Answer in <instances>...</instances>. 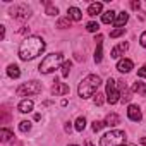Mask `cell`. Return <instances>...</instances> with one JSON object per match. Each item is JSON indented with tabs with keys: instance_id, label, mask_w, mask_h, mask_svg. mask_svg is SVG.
I'll return each instance as SVG.
<instances>
[{
	"instance_id": "obj_21",
	"label": "cell",
	"mask_w": 146,
	"mask_h": 146,
	"mask_svg": "<svg viewBox=\"0 0 146 146\" xmlns=\"http://www.w3.org/2000/svg\"><path fill=\"white\" fill-rule=\"evenodd\" d=\"M103 58V41L102 43H96V52H95V62L100 64Z\"/></svg>"
},
{
	"instance_id": "obj_31",
	"label": "cell",
	"mask_w": 146,
	"mask_h": 146,
	"mask_svg": "<svg viewBox=\"0 0 146 146\" xmlns=\"http://www.w3.org/2000/svg\"><path fill=\"white\" fill-rule=\"evenodd\" d=\"M103 96H107V95H102V93H96V96H95V105H103V102H105V98Z\"/></svg>"
},
{
	"instance_id": "obj_38",
	"label": "cell",
	"mask_w": 146,
	"mask_h": 146,
	"mask_svg": "<svg viewBox=\"0 0 146 146\" xmlns=\"http://www.w3.org/2000/svg\"><path fill=\"white\" fill-rule=\"evenodd\" d=\"M70 146H76V144H70Z\"/></svg>"
},
{
	"instance_id": "obj_20",
	"label": "cell",
	"mask_w": 146,
	"mask_h": 146,
	"mask_svg": "<svg viewBox=\"0 0 146 146\" xmlns=\"http://www.w3.org/2000/svg\"><path fill=\"white\" fill-rule=\"evenodd\" d=\"M132 90H134L139 96H146V86H144V83L136 81V83H134V86H132Z\"/></svg>"
},
{
	"instance_id": "obj_15",
	"label": "cell",
	"mask_w": 146,
	"mask_h": 146,
	"mask_svg": "<svg viewBox=\"0 0 146 146\" xmlns=\"http://www.w3.org/2000/svg\"><path fill=\"white\" fill-rule=\"evenodd\" d=\"M129 21V14L125 12V11H122V12H119L117 16H115V21H113V24L117 26V28H122L125 23Z\"/></svg>"
},
{
	"instance_id": "obj_19",
	"label": "cell",
	"mask_w": 146,
	"mask_h": 146,
	"mask_svg": "<svg viewBox=\"0 0 146 146\" xmlns=\"http://www.w3.org/2000/svg\"><path fill=\"white\" fill-rule=\"evenodd\" d=\"M113 21H115V12H113V11H107V12L102 14V23L110 24V23H113Z\"/></svg>"
},
{
	"instance_id": "obj_25",
	"label": "cell",
	"mask_w": 146,
	"mask_h": 146,
	"mask_svg": "<svg viewBox=\"0 0 146 146\" xmlns=\"http://www.w3.org/2000/svg\"><path fill=\"white\" fill-rule=\"evenodd\" d=\"M70 67H72V62H70V60L64 62V65H62V76H64V78H67V76H69V72H70Z\"/></svg>"
},
{
	"instance_id": "obj_16",
	"label": "cell",
	"mask_w": 146,
	"mask_h": 146,
	"mask_svg": "<svg viewBox=\"0 0 146 146\" xmlns=\"http://www.w3.org/2000/svg\"><path fill=\"white\" fill-rule=\"evenodd\" d=\"M7 76H9L11 79H17V78L21 76V70H19V67H17L16 64H11V65L7 67Z\"/></svg>"
},
{
	"instance_id": "obj_6",
	"label": "cell",
	"mask_w": 146,
	"mask_h": 146,
	"mask_svg": "<svg viewBox=\"0 0 146 146\" xmlns=\"http://www.w3.org/2000/svg\"><path fill=\"white\" fill-rule=\"evenodd\" d=\"M119 100H120V93H119V90H117V83L110 78V79L107 81V102H108L110 105H115Z\"/></svg>"
},
{
	"instance_id": "obj_29",
	"label": "cell",
	"mask_w": 146,
	"mask_h": 146,
	"mask_svg": "<svg viewBox=\"0 0 146 146\" xmlns=\"http://www.w3.org/2000/svg\"><path fill=\"white\" fill-rule=\"evenodd\" d=\"M124 33H125L124 28H117V29H113V31L110 33V38H119V36H122Z\"/></svg>"
},
{
	"instance_id": "obj_36",
	"label": "cell",
	"mask_w": 146,
	"mask_h": 146,
	"mask_svg": "<svg viewBox=\"0 0 146 146\" xmlns=\"http://www.w3.org/2000/svg\"><path fill=\"white\" fill-rule=\"evenodd\" d=\"M139 143H141L143 146H146V137H141V139H139Z\"/></svg>"
},
{
	"instance_id": "obj_32",
	"label": "cell",
	"mask_w": 146,
	"mask_h": 146,
	"mask_svg": "<svg viewBox=\"0 0 146 146\" xmlns=\"http://www.w3.org/2000/svg\"><path fill=\"white\" fill-rule=\"evenodd\" d=\"M139 43H141V46H143V48H146V31L139 36Z\"/></svg>"
},
{
	"instance_id": "obj_8",
	"label": "cell",
	"mask_w": 146,
	"mask_h": 146,
	"mask_svg": "<svg viewBox=\"0 0 146 146\" xmlns=\"http://www.w3.org/2000/svg\"><path fill=\"white\" fill-rule=\"evenodd\" d=\"M127 48H129V43H127V41H122V43H119L115 48H112L110 57H112V58H120V57L127 52Z\"/></svg>"
},
{
	"instance_id": "obj_13",
	"label": "cell",
	"mask_w": 146,
	"mask_h": 146,
	"mask_svg": "<svg viewBox=\"0 0 146 146\" xmlns=\"http://www.w3.org/2000/svg\"><path fill=\"white\" fill-rule=\"evenodd\" d=\"M33 107H35L33 100H23V102L17 105V110H19L21 113H29V112L33 110Z\"/></svg>"
},
{
	"instance_id": "obj_33",
	"label": "cell",
	"mask_w": 146,
	"mask_h": 146,
	"mask_svg": "<svg viewBox=\"0 0 146 146\" xmlns=\"http://www.w3.org/2000/svg\"><path fill=\"white\" fill-rule=\"evenodd\" d=\"M137 76H139V78H146V64L137 70Z\"/></svg>"
},
{
	"instance_id": "obj_30",
	"label": "cell",
	"mask_w": 146,
	"mask_h": 146,
	"mask_svg": "<svg viewBox=\"0 0 146 146\" xmlns=\"http://www.w3.org/2000/svg\"><path fill=\"white\" fill-rule=\"evenodd\" d=\"M46 14L48 16H55V14H58V11H57V7H53V5H50L46 2Z\"/></svg>"
},
{
	"instance_id": "obj_1",
	"label": "cell",
	"mask_w": 146,
	"mask_h": 146,
	"mask_svg": "<svg viewBox=\"0 0 146 146\" xmlns=\"http://www.w3.org/2000/svg\"><path fill=\"white\" fill-rule=\"evenodd\" d=\"M45 46L46 45L41 36H28L19 46V57L21 60H33L43 53Z\"/></svg>"
},
{
	"instance_id": "obj_17",
	"label": "cell",
	"mask_w": 146,
	"mask_h": 146,
	"mask_svg": "<svg viewBox=\"0 0 146 146\" xmlns=\"http://www.w3.org/2000/svg\"><path fill=\"white\" fill-rule=\"evenodd\" d=\"M102 11H103V4H102V2L90 4V7H88V14H90V16H96V14H100Z\"/></svg>"
},
{
	"instance_id": "obj_10",
	"label": "cell",
	"mask_w": 146,
	"mask_h": 146,
	"mask_svg": "<svg viewBox=\"0 0 146 146\" xmlns=\"http://www.w3.org/2000/svg\"><path fill=\"white\" fill-rule=\"evenodd\" d=\"M70 90H69V86L65 84V83H58V81H55V84L52 86V93L55 95V96H62V95H67Z\"/></svg>"
},
{
	"instance_id": "obj_35",
	"label": "cell",
	"mask_w": 146,
	"mask_h": 146,
	"mask_svg": "<svg viewBox=\"0 0 146 146\" xmlns=\"http://www.w3.org/2000/svg\"><path fill=\"white\" fill-rule=\"evenodd\" d=\"M64 131H65V132H70V131H72V125H70V122H67V124H65Z\"/></svg>"
},
{
	"instance_id": "obj_12",
	"label": "cell",
	"mask_w": 146,
	"mask_h": 146,
	"mask_svg": "<svg viewBox=\"0 0 146 146\" xmlns=\"http://www.w3.org/2000/svg\"><path fill=\"white\" fill-rule=\"evenodd\" d=\"M132 67H134V64H132L131 58H122V60H119V64H117V70H120V72H129Z\"/></svg>"
},
{
	"instance_id": "obj_7",
	"label": "cell",
	"mask_w": 146,
	"mask_h": 146,
	"mask_svg": "<svg viewBox=\"0 0 146 146\" xmlns=\"http://www.w3.org/2000/svg\"><path fill=\"white\" fill-rule=\"evenodd\" d=\"M11 14L16 17V19H28L31 14H29V9L26 7V5H16V7H12L11 9Z\"/></svg>"
},
{
	"instance_id": "obj_4",
	"label": "cell",
	"mask_w": 146,
	"mask_h": 146,
	"mask_svg": "<svg viewBox=\"0 0 146 146\" xmlns=\"http://www.w3.org/2000/svg\"><path fill=\"white\" fill-rule=\"evenodd\" d=\"M125 141H127V137H125L124 131H110L102 136L100 146H127Z\"/></svg>"
},
{
	"instance_id": "obj_28",
	"label": "cell",
	"mask_w": 146,
	"mask_h": 146,
	"mask_svg": "<svg viewBox=\"0 0 146 146\" xmlns=\"http://www.w3.org/2000/svg\"><path fill=\"white\" fill-rule=\"evenodd\" d=\"M86 29H88L90 33H96V31L100 29V26H98V23L91 21V23H88V24H86Z\"/></svg>"
},
{
	"instance_id": "obj_22",
	"label": "cell",
	"mask_w": 146,
	"mask_h": 146,
	"mask_svg": "<svg viewBox=\"0 0 146 146\" xmlns=\"http://www.w3.org/2000/svg\"><path fill=\"white\" fill-rule=\"evenodd\" d=\"M0 137H2V141H4V143H7V141H11V139L14 137V132L4 127L2 131H0Z\"/></svg>"
},
{
	"instance_id": "obj_11",
	"label": "cell",
	"mask_w": 146,
	"mask_h": 146,
	"mask_svg": "<svg viewBox=\"0 0 146 146\" xmlns=\"http://www.w3.org/2000/svg\"><path fill=\"white\" fill-rule=\"evenodd\" d=\"M119 83V88H120V100L124 102V103H129L131 102V91H129V88H127V84L120 79V81H117Z\"/></svg>"
},
{
	"instance_id": "obj_5",
	"label": "cell",
	"mask_w": 146,
	"mask_h": 146,
	"mask_svg": "<svg viewBox=\"0 0 146 146\" xmlns=\"http://www.w3.org/2000/svg\"><path fill=\"white\" fill-rule=\"evenodd\" d=\"M43 90V84L38 83V81H29V83H24L17 88V96H35L38 93H41Z\"/></svg>"
},
{
	"instance_id": "obj_18",
	"label": "cell",
	"mask_w": 146,
	"mask_h": 146,
	"mask_svg": "<svg viewBox=\"0 0 146 146\" xmlns=\"http://www.w3.org/2000/svg\"><path fill=\"white\" fill-rule=\"evenodd\" d=\"M105 124H107V125H110V127H115V125H119V124H120V117H119L117 113H108V115H107V119H105Z\"/></svg>"
},
{
	"instance_id": "obj_9",
	"label": "cell",
	"mask_w": 146,
	"mask_h": 146,
	"mask_svg": "<svg viewBox=\"0 0 146 146\" xmlns=\"http://www.w3.org/2000/svg\"><path fill=\"white\" fill-rule=\"evenodd\" d=\"M127 117L132 120V122H139L143 119V113H141V108L137 105H129L127 108Z\"/></svg>"
},
{
	"instance_id": "obj_2",
	"label": "cell",
	"mask_w": 146,
	"mask_h": 146,
	"mask_svg": "<svg viewBox=\"0 0 146 146\" xmlns=\"http://www.w3.org/2000/svg\"><path fill=\"white\" fill-rule=\"evenodd\" d=\"M100 84H102V79L98 78V76H95V74H90V76H86L81 83H79V88H78V93H79V96L81 98H90V96H93L95 93H96V90L100 88Z\"/></svg>"
},
{
	"instance_id": "obj_14",
	"label": "cell",
	"mask_w": 146,
	"mask_h": 146,
	"mask_svg": "<svg viewBox=\"0 0 146 146\" xmlns=\"http://www.w3.org/2000/svg\"><path fill=\"white\" fill-rule=\"evenodd\" d=\"M67 17H69L70 21H81V19H83V12H81L78 7H69Z\"/></svg>"
},
{
	"instance_id": "obj_27",
	"label": "cell",
	"mask_w": 146,
	"mask_h": 146,
	"mask_svg": "<svg viewBox=\"0 0 146 146\" xmlns=\"http://www.w3.org/2000/svg\"><path fill=\"white\" fill-rule=\"evenodd\" d=\"M105 125H107L105 122H102V120H95L93 125H91V129H93V132H98V131H102Z\"/></svg>"
},
{
	"instance_id": "obj_26",
	"label": "cell",
	"mask_w": 146,
	"mask_h": 146,
	"mask_svg": "<svg viewBox=\"0 0 146 146\" xmlns=\"http://www.w3.org/2000/svg\"><path fill=\"white\" fill-rule=\"evenodd\" d=\"M29 129H31V122L29 120H21L19 122V131L21 132H28Z\"/></svg>"
},
{
	"instance_id": "obj_37",
	"label": "cell",
	"mask_w": 146,
	"mask_h": 146,
	"mask_svg": "<svg viewBox=\"0 0 146 146\" xmlns=\"http://www.w3.org/2000/svg\"><path fill=\"white\" fill-rule=\"evenodd\" d=\"M86 146H93V144H91V143H90V141H86Z\"/></svg>"
},
{
	"instance_id": "obj_3",
	"label": "cell",
	"mask_w": 146,
	"mask_h": 146,
	"mask_svg": "<svg viewBox=\"0 0 146 146\" xmlns=\"http://www.w3.org/2000/svg\"><path fill=\"white\" fill-rule=\"evenodd\" d=\"M60 65H64V55L60 53V52H57V53H50V55H46L43 60H41V64H40V72L41 74H50V72H53L55 69H58Z\"/></svg>"
},
{
	"instance_id": "obj_24",
	"label": "cell",
	"mask_w": 146,
	"mask_h": 146,
	"mask_svg": "<svg viewBox=\"0 0 146 146\" xmlns=\"http://www.w3.org/2000/svg\"><path fill=\"white\" fill-rule=\"evenodd\" d=\"M57 28H60V29L70 28V19H69V17H62V19H58V21H57Z\"/></svg>"
},
{
	"instance_id": "obj_34",
	"label": "cell",
	"mask_w": 146,
	"mask_h": 146,
	"mask_svg": "<svg viewBox=\"0 0 146 146\" xmlns=\"http://www.w3.org/2000/svg\"><path fill=\"white\" fill-rule=\"evenodd\" d=\"M131 7H132L134 11H139V7H141V4H139V2H136V0H134V2H131Z\"/></svg>"
},
{
	"instance_id": "obj_23",
	"label": "cell",
	"mask_w": 146,
	"mask_h": 146,
	"mask_svg": "<svg viewBox=\"0 0 146 146\" xmlns=\"http://www.w3.org/2000/svg\"><path fill=\"white\" fill-rule=\"evenodd\" d=\"M76 131L78 132H83L84 131V127H86V119L84 117H78V120H76Z\"/></svg>"
}]
</instances>
